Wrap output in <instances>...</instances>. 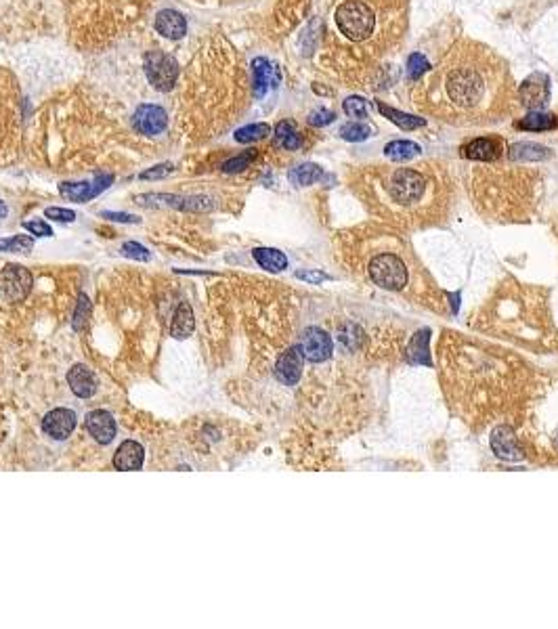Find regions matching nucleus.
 I'll return each mask as SVG.
<instances>
[{
    "label": "nucleus",
    "instance_id": "f257e3e1",
    "mask_svg": "<svg viewBox=\"0 0 558 629\" xmlns=\"http://www.w3.org/2000/svg\"><path fill=\"white\" fill-rule=\"evenodd\" d=\"M508 66L483 44L460 40L420 78L413 105L449 124H491L515 105Z\"/></svg>",
    "mask_w": 558,
    "mask_h": 629
},
{
    "label": "nucleus",
    "instance_id": "f03ea898",
    "mask_svg": "<svg viewBox=\"0 0 558 629\" xmlns=\"http://www.w3.org/2000/svg\"><path fill=\"white\" fill-rule=\"evenodd\" d=\"M410 0H338L334 9L340 51L361 70L395 53L408 30Z\"/></svg>",
    "mask_w": 558,
    "mask_h": 629
},
{
    "label": "nucleus",
    "instance_id": "7ed1b4c3",
    "mask_svg": "<svg viewBox=\"0 0 558 629\" xmlns=\"http://www.w3.org/2000/svg\"><path fill=\"white\" fill-rule=\"evenodd\" d=\"M359 189L368 202L386 219L424 222L443 214L445 185L439 168L420 166H372L361 175Z\"/></svg>",
    "mask_w": 558,
    "mask_h": 629
},
{
    "label": "nucleus",
    "instance_id": "20e7f679",
    "mask_svg": "<svg viewBox=\"0 0 558 629\" xmlns=\"http://www.w3.org/2000/svg\"><path fill=\"white\" fill-rule=\"evenodd\" d=\"M368 277L373 286L388 290V292H401L410 284V269L403 256L395 250H378L366 262Z\"/></svg>",
    "mask_w": 558,
    "mask_h": 629
},
{
    "label": "nucleus",
    "instance_id": "39448f33",
    "mask_svg": "<svg viewBox=\"0 0 558 629\" xmlns=\"http://www.w3.org/2000/svg\"><path fill=\"white\" fill-rule=\"evenodd\" d=\"M143 68H145L149 84L160 93L170 90L177 84L179 74H181L179 61L164 51H149L143 57Z\"/></svg>",
    "mask_w": 558,
    "mask_h": 629
},
{
    "label": "nucleus",
    "instance_id": "423d86ee",
    "mask_svg": "<svg viewBox=\"0 0 558 629\" xmlns=\"http://www.w3.org/2000/svg\"><path fill=\"white\" fill-rule=\"evenodd\" d=\"M135 202L139 206H168L185 212H210L215 208L212 197L206 195H175V193H145L137 195Z\"/></svg>",
    "mask_w": 558,
    "mask_h": 629
},
{
    "label": "nucleus",
    "instance_id": "0eeeda50",
    "mask_svg": "<svg viewBox=\"0 0 558 629\" xmlns=\"http://www.w3.org/2000/svg\"><path fill=\"white\" fill-rule=\"evenodd\" d=\"M34 277L21 264H6L0 271V294L9 302H21L32 292Z\"/></svg>",
    "mask_w": 558,
    "mask_h": 629
},
{
    "label": "nucleus",
    "instance_id": "6e6552de",
    "mask_svg": "<svg viewBox=\"0 0 558 629\" xmlns=\"http://www.w3.org/2000/svg\"><path fill=\"white\" fill-rule=\"evenodd\" d=\"M113 183L112 175H99L93 181H80V183H61L59 185V193L76 204H84L95 199L97 195H101L108 187Z\"/></svg>",
    "mask_w": 558,
    "mask_h": 629
},
{
    "label": "nucleus",
    "instance_id": "1a4fd4ad",
    "mask_svg": "<svg viewBox=\"0 0 558 629\" xmlns=\"http://www.w3.org/2000/svg\"><path fill=\"white\" fill-rule=\"evenodd\" d=\"M300 348H302L306 361H311V363H324V361H328L332 357L334 344H332V338L324 332L321 328H309V330H304V333H302Z\"/></svg>",
    "mask_w": 558,
    "mask_h": 629
},
{
    "label": "nucleus",
    "instance_id": "9d476101",
    "mask_svg": "<svg viewBox=\"0 0 558 629\" xmlns=\"http://www.w3.org/2000/svg\"><path fill=\"white\" fill-rule=\"evenodd\" d=\"M76 424H78V415L68 407L51 409L42 417V430L53 441H66L68 437H72Z\"/></svg>",
    "mask_w": 558,
    "mask_h": 629
},
{
    "label": "nucleus",
    "instance_id": "9b49d317",
    "mask_svg": "<svg viewBox=\"0 0 558 629\" xmlns=\"http://www.w3.org/2000/svg\"><path fill=\"white\" fill-rule=\"evenodd\" d=\"M133 126L141 132V135H148V137H157L166 130L168 126V115H166V110L160 108V105H153V103H143L139 105L135 115H133Z\"/></svg>",
    "mask_w": 558,
    "mask_h": 629
},
{
    "label": "nucleus",
    "instance_id": "f8f14e48",
    "mask_svg": "<svg viewBox=\"0 0 558 629\" xmlns=\"http://www.w3.org/2000/svg\"><path fill=\"white\" fill-rule=\"evenodd\" d=\"M548 95H550V84H548V78L544 74H533L529 76L519 88V99L525 108L529 110H539L546 105L548 101Z\"/></svg>",
    "mask_w": 558,
    "mask_h": 629
},
{
    "label": "nucleus",
    "instance_id": "ddd939ff",
    "mask_svg": "<svg viewBox=\"0 0 558 629\" xmlns=\"http://www.w3.org/2000/svg\"><path fill=\"white\" fill-rule=\"evenodd\" d=\"M302 365H304L302 348L300 346H290L286 353H281V357L275 363V378L286 386H294V384H298L300 375H302Z\"/></svg>",
    "mask_w": 558,
    "mask_h": 629
},
{
    "label": "nucleus",
    "instance_id": "4468645a",
    "mask_svg": "<svg viewBox=\"0 0 558 629\" xmlns=\"http://www.w3.org/2000/svg\"><path fill=\"white\" fill-rule=\"evenodd\" d=\"M504 143L497 137H481L462 147V157L472 162H497L504 155Z\"/></svg>",
    "mask_w": 558,
    "mask_h": 629
},
{
    "label": "nucleus",
    "instance_id": "2eb2a0df",
    "mask_svg": "<svg viewBox=\"0 0 558 629\" xmlns=\"http://www.w3.org/2000/svg\"><path fill=\"white\" fill-rule=\"evenodd\" d=\"M86 430L99 445L112 443L118 432L113 415L105 409H95L86 415Z\"/></svg>",
    "mask_w": 558,
    "mask_h": 629
},
{
    "label": "nucleus",
    "instance_id": "dca6fc26",
    "mask_svg": "<svg viewBox=\"0 0 558 629\" xmlns=\"http://www.w3.org/2000/svg\"><path fill=\"white\" fill-rule=\"evenodd\" d=\"M68 384H70L72 393L80 399H91L99 390V380H97L95 371L82 363H76L74 368L68 371Z\"/></svg>",
    "mask_w": 558,
    "mask_h": 629
},
{
    "label": "nucleus",
    "instance_id": "f3484780",
    "mask_svg": "<svg viewBox=\"0 0 558 629\" xmlns=\"http://www.w3.org/2000/svg\"><path fill=\"white\" fill-rule=\"evenodd\" d=\"M153 28L160 36L168 40H181L187 34V19L183 13L175 9H164L155 15Z\"/></svg>",
    "mask_w": 558,
    "mask_h": 629
},
{
    "label": "nucleus",
    "instance_id": "a211bd4d",
    "mask_svg": "<svg viewBox=\"0 0 558 629\" xmlns=\"http://www.w3.org/2000/svg\"><path fill=\"white\" fill-rule=\"evenodd\" d=\"M277 82H279L277 68L269 59L257 57L252 61V90H254V97L262 99L269 93V88L277 86Z\"/></svg>",
    "mask_w": 558,
    "mask_h": 629
},
{
    "label": "nucleus",
    "instance_id": "6ab92c4d",
    "mask_svg": "<svg viewBox=\"0 0 558 629\" xmlns=\"http://www.w3.org/2000/svg\"><path fill=\"white\" fill-rule=\"evenodd\" d=\"M143 462H145V449L137 441H124L113 455V468L120 472L141 470Z\"/></svg>",
    "mask_w": 558,
    "mask_h": 629
},
{
    "label": "nucleus",
    "instance_id": "aec40b11",
    "mask_svg": "<svg viewBox=\"0 0 558 629\" xmlns=\"http://www.w3.org/2000/svg\"><path fill=\"white\" fill-rule=\"evenodd\" d=\"M491 449L500 459H508V462L522 459V449L519 447V441L506 426H500L491 432Z\"/></svg>",
    "mask_w": 558,
    "mask_h": 629
},
{
    "label": "nucleus",
    "instance_id": "412c9836",
    "mask_svg": "<svg viewBox=\"0 0 558 629\" xmlns=\"http://www.w3.org/2000/svg\"><path fill=\"white\" fill-rule=\"evenodd\" d=\"M195 330V317L193 308L189 302H181L172 315V326H170V336L175 340H187Z\"/></svg>",
    "mask_w": 558,
    "mask_h": 629
},
{
    "label": "nucleus",
    "instance_id": "4be33fe9",
    "mask_svg": "<svg viewBox=\"0 0 558 629\" xmlns=\"http://www.w3.org/2000/svg\"><path fill=\"white\" fill-rule=\"evenodd\" d=\"M252 259L257 260V264L269 271V273H281L288 269V259L281 250L277 248H254L252 250Z\"/></svg>",
    "mask_w": 558,
    "mask_h": 629
},
{
    "label": "nucleus",
    "instance_id": "5701e85b",
    "mask_svg": "<svg viewBox=\"0 0 558 629\" xmlns=\"http://www.w3.org/2000/svg\"><path fill=\"white\" fill-rule=\"evenodd\" d=\"M508 157L512 162H542L550 157V149L537 143H515L508 147Z\"/></svg>",
    "mask_w": 558,
    "mask_h": 629
},
{
    "label": "nucleus",
    "instance_id": "b1692460",
    "mask_svg": "<svg viewBox=\"0 0 558 629\" xmlns=\"http://www.w3.org/2000/svg\"><path fill=\"white\" fill-rule=\"evenodd\" d=\"M273 141H275L277 147L288 149V151H296V149L302 145V139H300V135H298L296 124L290 122V120H281V122L275 126Z\"/></svg>",
    "mask_w": 558,
    "mask_h": 629
},
{
    "label": "nucleus",
    "instance_id": "393cba45",
    "mask_svg": "<svg viewBox=\"0 0 558 629\" xmlns=\"http://www.w3.org/2000/svg\"><path fill=\"white\" fill-rule=\"evenodd\" d=\"M288 179H290L292 185L309 187L324 179V168L317 166V164H313V162H306V164H300L296 168H292L290 175H288Z\"/></svg>",
    "mask_w": 558,
    "mask_h": 629
},
{
    "label": "nucleus",
    "instance_id": "a878e982",
    "mask_svg": "<svg viewBox=\"0 0 558 629\" xmlns=\"http://www.w3.org/2000/svg\"><path fill=\"white\" fill-rule=\"evenodd\" d=\"M378 110L380 113L391 120L393 124H397L401 130H415V128H422L426 124L424 118H418V115H410V113H403V111L395 110V108H388L386 103H378Z\"/></svg>",
    "mask_w": 558,
    "mask_h": 629
},
{
    "label": "nucleus",
    "instance_id": "bb28decb",
    "mask_svg": "<svg viewBox=\"0 0 558 629\" xmlns=\"http://www.w3.org/2000/svg\"><path fill=\"white\" fill-rule=\"evenodd\" d=\"M517 126L522 128V130H533V132L554 130V128H558V118L550 115V113H542V111H531V113H527L522 120L517 122Z\"/></svg>",
    "mask_w": 558,
    "mask_h": 629
},
{
    "label": "nucleus",
    "instance_id": "cd10ccee",
    "mask_svg": "<svg viewBox=\"0 0 558 629\" xmlns=\"http://www.w3.org/2000/svg\"><path fill=\"white\" fill-rule=\"evenodd\" d=\"M420 153H422V147L413 141H391L384 147V155L393 162H410L411 157Z\"/></svg>",
    "mask_w": 558,
    "mask_h": 629
},
{
    "label": "nucleus",
    "instance_id": "c85d7f7f",
    "mask_svg": "<svg viewBox=\"0 0 558 629\" xmlns=\"http://www.w3.org/2000/svg\"><path fill=\"white\" fill-rule=\"evenodd\" d=\"M408 355L413 363H420V365H430V357H428V330L424 332H418L410 340V348H408Z\"/></svg>",
    "mask_w": 558,
    "mask_h": 629
},
{
    "label": "nucleus",
    "instance_id": "c756f323",
    "mask_svg": "<svg viewBox=\"0 0 558 629\" xmlns=\"http://www.w3.org/2000/svg\"><path fill=\"white\" fill-rule=\"evenodd\" d=\"M340 139H344V141H348V143H361V141H366V139H370V135H372V126L370 124H363V122H359V120H355V122H346L344 126H340Z\"/></svg>",
    "mask_w": 558,
    "mask_h": 629
},
{
    "label": "nucleus",
    "instance_id": "7c9ffc66",
    "mask_svg": "<svg viewBox=\"0 0 558 629\" xmlns=\"http://www.w3.org/2000/svg\"><path fill=\"white\" fill-rule=\"evenodd\" d=\"M271 135V126L264 124V122H259V124H248L239 130H235V141L237 143H257V141H262L264 137Z\"/></svg>",
    "mask_w": 558,
    "mask_h": 629
},
{
    "label": "nucleus",
    "instance_id": "2f4dec72",
    "mask_svg": "<svg viewBox=\"0 0 558 629\" xmlns=\"http://www.w3.org/2000/svg\"><path fill=\"white\" fill-rule=\"evenodd\" d=\"M34 248V241L30 235H15V237H9V239H0V252H19V254H26V252H32Z\"/></svg>",
    "mask_w": 558,
    "mask_h": 629
},
{
    "label": "nucleus",
    "instance_id": "473e14b6",
    "mask_svg": "<svg viewBox=\"0 0 558 629\" xmlns=\"http://www.w3.org/2000/svg\"><path fill=\"white\" fill-rule=\"evenodd\" d=\"M254 160H257V149H248V151H244V153H239V155L227 160L223 164V172H242V170H246Z\"/></svg>",
    "mask_w": 558,
    "mask_h": 629
},
{
    "label": "nucleus",
    "instance_id": "72a5a7b5",
    "mask_svg": "<svg viewBox=\"0 0 558 629\" xmlns=\"http://www.w3.org/2000/svg\"><path fill=\"white\" fill-rule=\"evenodd\" d=\"M428 70H430V63H428V59L422 53L415 51V53H411L410 57H408V76H410L411 82L420 80Z\"/></svg>",
    "mask_w": 558,
    "mask_h": 629
},
{
    "label": "nucleus",
    "instance_id": "f704fd0d",
    "mask_svg": "<svg viewBox=\"0 0 558 629\" xmlns=\"http://www.w3.org/2000/svg\"><path fill=\"white\" fill-rule=\"evenodd\" d=\"M342 110L348 118H357V120H363L368 118V101L363 97H348L344 103H342Z\"/></svg>",
    "mask_w": 558,
    "mask_h": 629
},
{
    "label": "nucleus",
    "instance_id": "c9c22d12",
    "mask_svg": "<svg viewBox=\"0 0 558 629\" xmlns=\"http://www.w3.org/2000/svg\"><path fill=\"white\" fill-rule=\"evenodd\" d=\"M88 317H91V302H88V298L82 294V296H80V300H78V306H76V311H74V321H72V326H74L76 332L84 330V326H86Z\"/></svg>",
    "mask_w": 558,
    "mask_h": 629
},
{
    "label": "nucleus",
    "instance_id": "e433bc0d",
    "mask_svg": "<svg viewBox=\"0 0 558 629\" xmlns=\"http://www.w3.org/2000/svg\"><path fill=\"white\" fill-rule=\"evenodd\" d=\"M120 252H122V256H126V259L141 260V262H148V260L151 259L148 248L141 246V244H137V241H126V244H122Z\"/></svg>",
    "mask_w": 558,
    "mask_h": 629
},
{
    "label": "nucleus",
    "instance_id": "4c0bfd02",
    "mask_svg": "<svg viewBox=\"0 0 558 629\" xmlns=\"http://www.w3.org/2000/svg\"><path fill=\"white\" fill-rule=\"evenodd\" d=\"M361 340H363V333H361V330H359L357 326H353V323H348V326L342 330V333H340V342H342L346 348H351V350H355V348L359 346Z\"/></svg>",
    "mask_w": 558,
    "mask_h": 629
},
{
    "label": "nucleus",
    "instance_id": "58836bf2",
    "mask_svg": "<svg viewBox=\"0 0 558 629\" xmlns=\"http://www.w3.org/2000/svg\"><path fill=\"white\" fill-rule=\"evenodd\" d=\"M175 170V166L170 164V162H166V164H157V166H153V168H149L145 172H141V181H160V179H166L170 172Z\"/></svg>",
    "mask_w": 558,
    "mask_h": 629
},
{
    "label": "nucleus",
    "instance_id": "ea45409f",
    "mask_svg": "<svg viewBox=\"0 0 558 629\" xmlns=\"http://www.w3.org/2000/svg\"><path fill=\"white\" fill-rule=\"evenodd\" d=\"M44 217L46 219H53L57 222H74L76 221V212L70 210V208H57V206H51L44 210Z\"/></svg>",
    "mask_w": 558,
    "mask_h": 629
},
{
    "label": "nucleus",
    "instance_id": "a19ab883",
    "mask_svg": "<svg viewBox=\"0 0 558 629\" xmlns=\"http://www.w3.org/2000/svg\"><path fill=\"white\" fill-rule=\"evenodd\" d=\"M336 120V113L330 110H317L313 111L311 115H309V124L311 126H328V124H332Z\"/></svg>",
    "mask_w": 558,
    "mask_h": 629
},
{
    "label": "nucleus",
    "instance_id": "79ce46f5",
    "mask_svg": "<svg viewBox=\"0 0 558 629\" xmlns=\"http://www.w3.org/2000/svg\"><path fill=\"white\" fill-rule=\"evenodd\" d=\"M24 229L30 231L36 237H51L53 235V229L48 227V222L44 221H26L24 222Z\"/></svg>",
    "mask_w": 558,
    "mask_h": 629
},
{
    "label": "nucleus",
    "instance_id": "37998d69",
    "mask_svg": "<svg viewBox=\"0 0 558 629\" xmlns=\"http://www.w3.org/2000/svg\"><path fill=\"white\" fill-rule=\"evenodd\" d=\"M296 279H300V281H306V284H313V286H317V284H324V281H328L330 277H328L324 271H296Z\"/></svg>",
    "mask_w": 558,
    "mask_h": 629
},
{
    "label": "nucleus",
    "instance_id": "c03bdc74",
    "mask_svg": "<svg viewBox=\"0 0 558 629\" xmlns=\"http://www.w3.org/2000/svg\"><path fill=\"white\" fill-rule=\"evenodd\" d=\"M101 217L103 219H108V221H113V222H128V224H139L141 219L139 217H135V214H128V212H110V210H105V212H101Z\"/></svg>",
    "mask_w": 558,
    "mask_h": 629
},
{
    "label": "nucleus",
    "instance_id": "a18cd8bd",
    "mask_svg": "<svg viewBox=\"0 0 558 629\" xmlns=\"http://www.w3.org/2000/svg\"><path fill=\"white\" fill-rule=\"evenodd\" d=\"M6 212H9V208H6V204H4V202L0 199V221H2L4 217H6Z\"/></svg>",
    "mask_w": 558,
    "mask_h": 629
},
{
    "label": "nucleus",
    "instance_id": "49530a36",
    "mask_svg": "<svg viewBox=\"0 0 558 629\" xmlns=\"http://www.w3.org/2000/svg\"><path fill=\"white\" fill-rule=\"evenodd\" d=\"M557 445H558V430H557Z\"/></svg>",
    "mask_w": 558,
    "mask_h": 629
}]
</instances>
